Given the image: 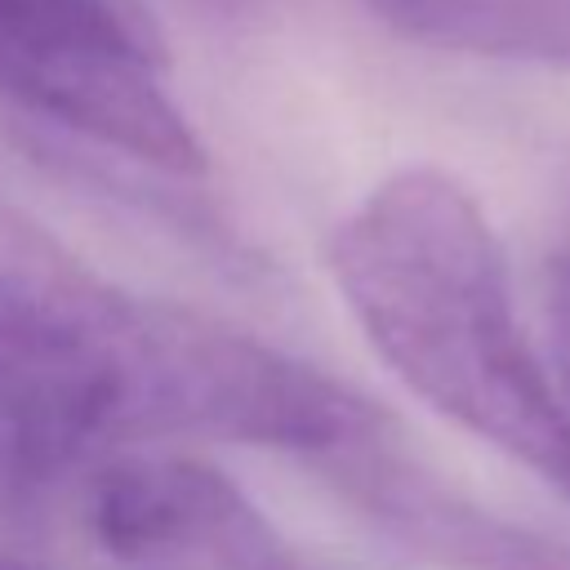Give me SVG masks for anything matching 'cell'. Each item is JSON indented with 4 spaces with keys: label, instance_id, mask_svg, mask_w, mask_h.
<instances>
[{
    "label": "cell",
    "instance_id": "cell-1",
    "mask_svg": "<svg viewBox=\"0 0 570 570\" xmlns=\"http://www.w3.org/2000/svg\"><path fill=\"white\" fill-rule=\"evenodd\" d=\"M325 267L419 401L552 481L570 472V410L525 343L508 254L454 174L405 165L374 183L330 232Z\"/></svg>",
    "mask_w": 570,
    "mask_h": 570
},
{
    "label": "cell",
    "instance_id": "cell-2",
    "mask_svg": "<svg viewBox=\"0 0 570 570\" xmlns=\"http://www.w3.org/2000/svg\"><path fill=\"white\" fill-rule=\"evenodd\" d=\"M196 312L138 298L0 209V521L36 525L125 445L178 436Z\"/></svg>",
    "mask_w": 570,
    "mask_h": 570
},
{
    "label": "cell",
    "instance_id": "cell-3",
    "mask_svg": "<svg viewBox=\"0 0 570 570\" xmlns=\"http://www.w3.org/2000/svg\"><path fill=\"white\" fill-rule=\"evenodd\" d=\"M0 102L160 174L209 165L160 45L120 0H0Z\"/></svg>",
    "mask_w": 570,
    "mask_h": 570
},
{
    "label": "cell",
    "instance_id": "cell-4",
    "mask_svg": "<svg viewBox=\"0 0 570 570\" xmlns=\"http://www.w3.org/2000/svg\"><path fill=\"white\" fill-rule=\"evenodd\" d=\"M94 543L125 570H289L258 503L187 454H111L85 485Z\"/></svg>",
    "mask_w": 570,
    "mask_h": 570
},
{
    "label": "cell",
    "instance_id": "cell-5",
    "mask_svg": "<svg viewBox=\"0 0 570 570\" xmlns=\"http://www.w3.org/2000/svg\"><path fill=\"white\" fill-rule=\"evenodd\" d=\"M330 481L436 570H570V543L521 525L405 459L396 432L325 463Z\"/></svg>",
    "mask_w": 570,
    "mask_h": 570
},
{
    "label": "cell",
    "instance_id": "cell-6",
    "mask_svg": "<svg viewBox=\"0 0 570 570\" xmlns=\"http://www.w3.org/2000/svg\"><path fill=\"white\" fill-rule=\"evenodd\" d=\"M441 53L570 71V0H459Z\"/></svg>",
    "mask_w": 570,
    "mask_h": 570
},
{
    "label": "cell",
    "instance_id": "cell-7",
    "mask_svg": "<svg viewBox=\"0 0 570 570\" xmlns=\"http://www.w3.org/2000/svg\"><path fill=\"white\" fill-rule=\"evenodd\" d=\"M383 27H392L396 36L423 45V49H441L445 22L454 13L459 0H361Z\"/></svg>",
    "mask_w": 570,
    "mask_h": 570
},
{
    "label": "cell",
    "instance_id": "cell-8",
    "mask_svg": "<svg viewBox=\"0 0 570 570\" xmlns=\"http://www.w3.org/2000/svg\"><path fill=\"white\" fill-rule=\"evenodd\" d=\"M548 321H552V343H557L561 374L570 383V249L557 254V263L548 272Z\"/></svg>",
    "mask_w": 570,
    "mask_h": 570
},
{
    "label": "cell",
    "instance_id": "cell-9",
    "mask_svg": "<svg viewBox=\"0 0 570 570\" xmlns=\"http://www.w3.org/2000/svg\"><path fill=\"white\" fill-rule=\"evenodd\" d=\"M0 570H31V566L18 561V557H9V552H0Z\"/></svg>",
    "mask_w": 570,
    "mask_h": 570
},
{
    "label": "cell",
    "instance_id": "cell-10",
    "mask_svg": "<svg viewBox=\"0 0 570 570\" xmlns=\"http://www.w3.org/2000/svg\"><path fill=\"white\" fill-rule=\"evenodd\" d=\"M557 485H561V490H566V494H570V472H566V476H561V481H557Z\"/></svg>",
    "mask_w": 570,
    "mask_h": 570
},
{
    "label": "cell",
    "instance_id": "cell-11",
    "mask_svg": "<svg viewBox=\"0 0 570 570\" xmlns=\"http://www.w3.org/2000/svg\"><path fill=\"white\" fill-rule=\"evenodd\" d=\"M289 570H312V566H298V561H294V566H289Z\"/></svg>",
    "mask_w": 570,
    "mask_h": 570
}]
</instances>
